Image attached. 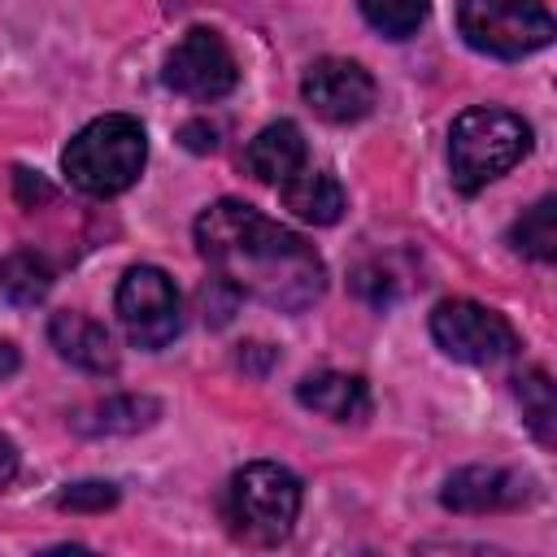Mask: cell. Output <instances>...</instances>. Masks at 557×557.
I'll return each instance as SVG.
<instances>
[{"mask_svg":"<svg viewBox=\"0 0 557 557\" xmlns=\"http://www.w3.org/2000/svg\"><path fill=\"white\" fill-rule=\"evenodd\" d=\"M196 248L218 278L278 313H300L326 292L318 248L244 200H218L196 218Z\"/></svg>","mask_w":557,"mask_h":557,"instance_id":"obj_1","label":"cell"},{"mask_svg":"<svg viewBox=\"0 0 557 557\" xmlns=\"http://www.w3.org/2000/svg\"><path fill=\"white\" fill-rule=\"evenodd\" d=\"M148 161L144 126L131 113H104L87 122L61 152V170L87 196H117L126 191Z\"/></svg>","mask_w":557,"mask_h":557,"instance_id":"obj_2","label":"cell"},{"mask_svg":"<svg viewBox=\"0 0 557 557\" xmlns=\"http://www.w3.org/2000/svg\"><path fill=\"white\" fill-rule=\"evenodd\" d=\"M531 148V126L509 109H466L448 131L453 187L474 196L505 170H513Z\"/></svg>","mask_w":557,"mask_h":557,"instance_id":"obj_3","label":"cell"},{"mask_svg":"<svg viewBox=\"0 0 557 557\" xmlns=\"http://www.w3.org/2000/svg\"><path fill=\"white\" fill-rule=\"evenodd\" d=\"M300 513V479L278 461H248L231 479V518L252 544H278Z\"/></svg>","mask_w":557,"mask_h":557,"instance_id":"obj_4","label":"cell"},{"mask_svg":"<svg viewBox=\"0 0 557 557\" xmlns=\"http://www.w3.org/2000/svg\"><path fill=\"white\" fill-rule=\"evenodd\" d=\"M457 26L470 48L518 61L553 39V13L544 0H461Z\"/></svg>","mask_w":557,"mask_h":557,"instance_id":"obj_5","label":"cell"},{"mask_svg":"<svg viewBox=\"0 0 557 557\" xmlns=\"http://www.w3.org/2000/svg\"><path fill=\"white\" fill-rule=\"evenodd\" d=\"M117 318L135 348H165L183 326L174 278L157 265H131L117 283Z\"/></svg>","mask_w":557,"mask_h":557,"instance_id":"obj_6","label":"cell"},{"mask_svg":"<svg viewBox=\"0 0 557 557\" xmlns=\"http://www.w3.org/2000/svg\"><path fill=\"white\" fill-rule=\"evenodd\" d=\"M431 335L453 361H466V366H496V361L518 352L513 326L496 309H487L479 300H444V305H435Z\"/></svg>","mask_w":557,"mask_h":557,"instance_id":"obj_7","label":"cell"},{"mask_svg":"<svg viewBox=\"0 0 557 557\" xmlns=\"http://www.w3.org/2000/svg\"><path fill=\"white\" fill-rule=\"evenodd\" d=\"M165 83L187 100H222L226 91H235L239 65L218 30L196 26L165 57Z\"/></svg>","mask_w":557,"mask_h":557,"instance_id":"obj_8","label":"cell"},{"mask_svg":"<svg viewBox=\"0 0 557 557\" xmlns=\"http://www.w3.org/2000/svg\"><path fill=\"white\" fill-rule=\"evenodd\" d=\"M305 104L326 122H357L374 109V78L344 57H322L305 70L300 83Z\"/></svg>","mask_w":557,"mask_h":557,"instance_id":"obj_9","label":"cell"},{"mask_svg":"<svg viewBox=\"0 0 557 557\" xmlns=\"http://www.w3.org/2000/svg\"><path fill=\"white\" fill-rule=\"evenodd\" d=\"M531 500V479L505 466H466L444 483V505L453 513H500Z\"/></svg>","mask_w":557,"mask_h":557,"instance_id":"obj_10","label":"cell"},{"mask_svg":"<svg viewBox=\"0 0 557 557\" xmlns=\"http://www.w3.org/2000/svg\"><path fill=\"white\" fill-rule=\"evenodd\" d=\"M309 161L305 152V135L296 122H270L265 131H257L244 148V165L257 183H270V187H283L300 165Z\"/></svg>","mask_w":557,"mask_h":557,"instance_id":"obj_11","label":"cell"},{"mask_svg":"<svg viewBox=\"0 0 557 557\" xmlns=\"http://www.w3.org/2000/svg\"><path fill=\"white\" fill-rule=\"evenodd\" d=\"M48 339H52V348H57L70 366H78V370H91V374L117 370V352H113L109 331H104L100 322H91L87 313H70V309L52 313Z\"/></svg>","mask_w":557,"mask_h":557,"instance_id":"obj_12","label":"cell"},{"mask_svg":"<svg viewBox=\"0 0 557 557\" xmlns=\"http://www.w3.org/2000/svg\"><path fill=\"white\" fill-rule=\"evenodd\" d=\"M278 191H283V205H287L300 222L331 226V222L344 218V187L335 183L331 170H313V165L305 161Z\"/></svg>","mask_w":557,"mask_h":557,"instance_id":"obj_13","label":"cell"},{"mask_svg":"<svg viewBox=\"0 0 557 557\" xmlns=\"http://www.w3.org/2000/svg\"><path fill=\"white\" fill-rule=\"evenodd\" d=\"M296 400L322 418H335V422H357L366 418L370 409V392L357 374H335V370H322V374H309L296 383Z\"/></svg>","mask_w":557,"mask_h":557,"instance_id":"obj_14","label":"cell"},{"mask_svg":"<svg viewBox=\"0 0 557 557\" xmlns=\"http://www.w3.org/2000/svg\"><path fill=\"white\" fill-rule=\"evenodd\" d=\"M161 418V405L152 396H109L74 418V431L83 435H135L148 431Z\"/></svg>","mask_w":557,"mask_h":557,"instance_id":"obj_15","label":"cell"},{"mask_svg":"<svg viewBox=\"0 0 557 557\" xmlns=\"http://www.w3.org/2000/svg\"><path fill=\"white\" fill-rule=\"evenodd\" d=\"M0 292L9 305H39L52 292V265L30 248L9 252L0 261Z\"/></svg>","mask_w":557,"mask_h":557,"instance_id":"obj_16","label":"cell"},{"mask_svg":"<svg viewBox=\"0 0 557 557\" xmlns=\"http://www.w3.org/2000/svg\"><path fill=\"white\" fill-rule=\"evenodd\" d=\"M509 244H513L518 252L535 257V261H553V257H557V200L544 196L540 205H531V209L513 222Z\"/></svg>","mask_w":557,"mask_h":557,"instance_id":"obj_17","label":"cell"},{"mask_svg":"<svg viewBox=\"0 0 557 557\" xmlns=\"http://www.w3.org/2000/svg\"><path fill=\"white\" fill-rule=\"evenodd\" d=\"M513 383H518L513 392H518V405H522L527 426L535 431L540 444H553V440H557V396H553L548 374H544V370H527V374H518Z\"/></svg>","mask_w":557,"mask_h":557,"instance_id":"obj_18","label":"cell"},{"mask_svg":"<svg viewBox=\"0 0 557 557\" xmlns=\"http://www.w3.org/2000/svg\"><path fill=\"white\" fill-rule=\"evenodd\" d=\"M366 22L387 39H409L426 22V0H361Z\"/></svg>","mask_w":557,"mask_h":557,"instance_id":"obj_19","label":"cell"},{"mask_svg":"<svg viewBox=\"0 0 557 557\" xmlns=\"http://www.w3.org/2000/svg\"><path fill=\"white\" fill-rule=\"evenodd\" d=\"M117 505V487L104 479H87V483H70L65 492H57V509L70 513H104Z\"/></svg>","mask_w":557,"mask_h":557,"instance_id":"obj_20","label":"cell"},{"mask_svg":"<svg viewBox=\"0 0 557 557\" xmlns=\"http://www.w3.org/2000/svg\"><path fill=\"white\" fill-rule=\"evenodd\" d=\"M178 139H183L191 152H213V148H218V126H209V122H187V126L178 131Z\"/></svg>","mask_w":557,"mask_h":557,"instance_id":"obj_21","label":"cell"},{"mask_svg":"<svg viewBox=\"0 0 557 557\" xmlns=\"http://www.w3.org/2000/svg\"><path fill=\"white\" fill-rule=\"evenodd\" d=\"M13 178H17V200H22L26 209H35V200H52V187H48L44 178H35L30 170H17Z\"/></svg>","mask_w":557,"mask_h":557,"instance_id":"obj_22","label":"cell"},{"mask_svg":"<svg viewBox=\"0 0 557 557\" xmlns=\"http://www.w3.org/2000/svg\"><path fill=\"white\" fill-rule=\"evenodd\" d=\"M13 474H17V448L9 435H0V487H9Z\"/></svg>","mask_w":557,"mask_h":557,"instance_id":"obj_23","label":"cell"},{"mask_svg":"<svg viewBox=\"0 0 557 557\" xmlns=\"http://www.w3.org/2000/svg\"><path fill=\"white\" fill-rule=\"evenodd\" d=\"M13 370H17V348L0 339V383H4V379H9Z\"/></svg>","mask_w":557,"mask_h":557,"instance_id":"obj_24","label":"cell"}]
</instances>
